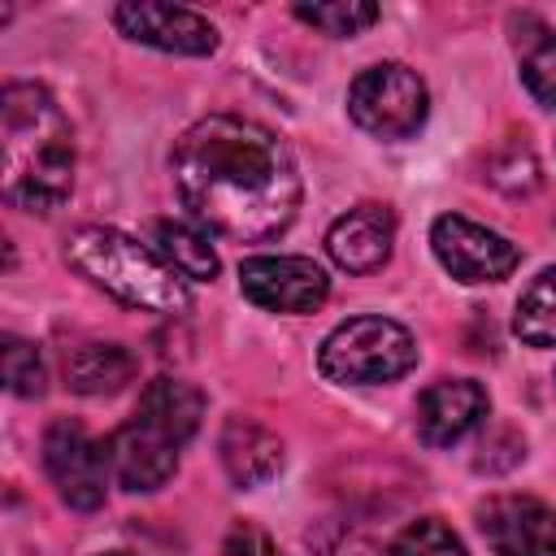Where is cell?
Instances as JSON below:
<instances>
[{"label":"cell","mask_w":556,"mask_h":556,"mask_svg":"<svg viewBox=\"0 0 556 556\" xmlns=\"http://www.w3.org/2000/svg\"><path fill=\"white\" fill-rule=\"evenodd\" d=\"M169 169L191 217L235 243H265L282 235L300 208L291 148L252 117H200L178 135Z\"/></svg>","instance_id":"1"},{"label":"cell","mask_w":556,"mask_h":556,"mask_svg":"<svg viewBox=\"0 0 556 556\" xmlns=\"http://www.w3.org/2000/svg\"><path fill=\"white\" fill-rule=\"evenodd\" d=\"M74 187V135L39 83L0 91V191L13 208L52 213Z\"/></svg>","instance_id":"2"},{"label":"cell","mask_w":556,"mask_h":556,"mask_svg":"<svg viewBox=\"0 0 556 556\" xmlns=\"http://www.w3.org/2000/svg\"><path fill=\"white\" fill-rule=\"evenodd\" d=\"M65 261L104 287L113 300L143 308V313H182L191 304L187 278L152 248L109 226H83L65 239Z\"/></svg>","instance_id":"3"},{"label":"cell","mask_w":556,"mask_h":556,"mask_svg":"<svg viewBox=\"0 0 556 556\" xmlns=\"http://www.w3.org/2000/svg\"><path fill=\"white\" fill-rule=\"evenodd\" d=\"M417 365V339L391 317H352L334 326L317 352L321 378L339 387L395 382Z\"/></svg>","instance_id":"4"},{"label":"cell","mask_w":556,"mask_h":556,"mask_svg":"<svg viewBox=\"0 0 556 556\" xmlns=\"http://www.w3.org/2000/svg\"><path fill=\"white\" fill-rule=\"evenodd\" d=\"M426 109H430L426 83L417 78V70H408L400 61L369 65L348 87V113L374 139H408V135H417L421 122H426Z\"/></svg>","instance_id":"5"},{"label":"cell","mask_w":556,"mask_h":556,"mask_svg":"<svg viewBox=\"0 0 556 556\" xmlns=\"http://www.w3.org/2000/svg\"><path fill=\"white\" fill-rule=\"evenodd\" d=\"M43 469L52 478V486L61 491V500L70 508H100L104 504V491H109V456H104V443H96L78 421L70 417H56L43 434Z\"/></svg>","instance_id":"6"},{"label":"cell","mask_w":556,"mask_h":556,"mask_svg":"<svg viewBox=\"0 0 556 556\" xmlns=\"http://www.w3.org/2000/svg\"><path fill=\"white\" fill-rule=\"evenodd\" d=\"M430 248H434L439 265L460 282H500L521 261V252L504 235H495V230H486V226H478V222H469L460 213L434 217Z\"/></svg>","instance_id":"7"},{"label":"cell","mask_w":556,"mask_h":556,"mask_svg":"<svg viewBox=\"0 0 556 556\" xmlns=\"http://www.w3.org/2000/svg\"><path fill=\"white\" fill-rule=\"evenodd\" d=\"M239 287L269 313H313L330 295V278L313 256H248L239 265Z\"/></svg>","instance_id":"8"},{"label":"cell","mask_w":556,"mask_h":556,"mask_svg":"<svg viewBox=\"0 0 556 556\" xmlns=\"http://www.w3.org/2000/svg\"><path fill=\"white\" fill-rule=\"evenodd\" d=\"M113 22L126 39L178 52V56H208L217 48V26L182 4H156V0H126L113 9Z\"/></svg>","instance_id":"9"},{"label":"cell","mask_w":556,"mask_h":556,"mask_svg":"<svg viewBox=\"0 0 556 556\" xmlns=\"http://www.w3.org/2000/svg\"><path fill=\"white\" fill-rule=\"evenodd\" d=\"M478 526L495 556H556V508L534 495H491Z\"/></svg>","instance_id":"10"},{"label":"cell","mask_w":556,"mask_h":556,"mask_svg":"<svg viewBox=\"0 0 556 556\" xmlns=\"http://www.w3.org/2000/svg\"><path fill=\"white\" fill-rule=\"evenodd\" d=\"M104 456L113 478L126 491H161L178 469V443L143 417H130L126 426H117L104 439Z\"/></svg>","instance_id":"11"},{"label":"cell","mask_w":556,"mask_h":556,"mask_svg":"<svg viewBox=\"0 0 556 556\" xmlns=\"http://www.w3.org/2000/svg\"><path fill=\"white\" fill-rule=\"evenodd\" d=\"M486 408H491V400H486L482 382L443 378V382L426 387L421 400H417V434L430 447H452L486 417Z\"/></svg>","instance_id":"12"},{"label":"cell","mask_w":556,"mask_h":556,"mask_svg":"<svg viewBox=\"0 0 556 556\" xmlns=\"http://www.w3.org/2000/svg\"><path fill=\"white\" fill-rule=\"evenodd\" d=\"M395 243V217L382 204H356L343 217H334L326 235V252L348 274H369L391 256Z\"/></svg>","instance_id":"13"},{"label":"cell","mask_w":556,"mask_h":556,"mask_svg":"<svg viewBox=\"0 0 556 556\" xmlns=\"http://www.w3.org/2000/svg\"><path fill=\"white\" fill-rule=\"evenodd\" d=\"M217 452H222V469L235 486H261L282 469V439L252 417H230L222 426Z\"/></svg>","instance_id":"14"},{"label":"cell","mask_w":556,"mask_h":556,"mask_svg":"<svg viewBox=\"0 0 556 556\" xmlns=\"http://www.w3.org/2000/svg\"><path fill=\"white\" fill-rule=\"evenodd\" d=\"M135 417L152 421L156 430H165L178 447L200 430V417H204V395L178 378H152L139 395V408Z\"/></svg>","instance_id":"15"},{"label":"cell","mask_w":556,"mask_h":556,"mask_svg":"<svg viewBox=\"0 0 556 556\" xmlns=\"http://www.w3.org/2000/svg\"><path fill=\"white\" fill-rule=\"evenodd\" d=\"M135 356L122 343H83L65 356V382L78 395H113L135 378Z\"/></svg>","instance_id":"16"},{"label":"cell","mask_w":556,"mask_h":556,"mask_svg":"<svg viewBox=\"0 0 556 556\" xmlns=\"http://www.w3.org/2000/svg\"><path fill=\"white\" fill-rule=\"evenodd\" d=\"M152 248L187 278V282H204L217 274V252L208 243L204 230L178 222V217H156L152 222Z\"/></svg>","instance_id":"17"},{"label":"cell","mask_w":556,"mask_h":556,"mask_svg":"<svg viewBox=\"0 0 556 556\" xmlns=\"http://www.w3.org/2000/svg\"><path fill=\"white\" fill-rule=\"evenodd\" d=\"M526 35H517V52H521V83L526 91L552 109L556 104V30H547L543 22L526 17L521 22Z\"/></svg>","instance_id":"18"},{"label":"cell","mask_w":556,"mask_h":556,"mask_svg":"<svg viewBox=\"0 0 556 556\" xmlns=\"http://www.w3.org/2000/svg\"><path fill=\"white\" fill-rule=\"evenodd\" d=\"M513 330L530 348H556V265H547L517 300Z\"/></svg>","instance_id":"19"},{"label":"cell","mask_w":556,"mask_h":556,"mask_svg":"<svg viewBox=\"0 0 556 556\" xmlns=\"http://www.w3.org/2000/svg\"><path fill=\"white\" fill-rule=\"evenodd\" d=\"M382 556H469V552H465L460 534H456L447 521H439V517H417V521H408V526L382 547Z\"/></svg>","instance_id":"20"},{"label":"cell","mask_w":556,"mask_h":556,"mask_svg":"<svg viewBox=\"0 0 556 556\" xmlns=\"http://www.w3.org/2000/svg\"><path fill=\"white\" fill-rule=\"evenodd\" d=\"M295 17L317 26L321 35H361L365 26L378 22V4H365V0H330V4H295Z\"/></svg>","instance_id":"21"},{"label":"cell","mask_w":556,"mask_h":556,"mask_svg":"<svg viewBox=\"0 0 556 556\" xmlns=\"http://www.w3.org/2000/svg\"><path fill=\"white\" fill-rule=\"evenodd\" d=\"M4 382H9V391L22 395V400L43 395L48 374H43V356H39L35 343H26V339H4Z\"/></svg>","instance_id":"22"},{"label":"cell","mask_w":556,"mask_h":556,"mask_svg":"<svg viewBox=\"0 0 556 556\" xmlns=\"http://www.w3.org/2000/svg\"><path fill=\"white\" fill-rule=\"evenodd\" d=\"M491 182H500L504 191H530L539 182V165L530 156V148H508L504 156L491 161Z\"/></svg>","instance_id":"23"},{"label":"cell","mask_w":556,"mask_h":556,"mask_svg":"<svg viewBox=\"0 0 556 556\" xmlns=\"http://www.w3.org/2000/svg\"><path fill=\"white\" fill-rule=\"evenodd\" d=\"M222 556H278V543L252 526V521H235L226 530V543H222Z\"/></svg>","instance_id":"24"},{"label":"cell","mask_w":556,"mask_h":556,"mask_svg":"<svg viewBox=\"0 0 556 556\" xmlns=\"http://www.w3.org/2000/svg\"><path fill=\"white\" fill-rule=\"evenodd\" d=\"M100 556H135V552H100Z\"/></svg>","instance_id":"25"}]
</instances>
